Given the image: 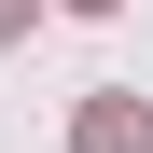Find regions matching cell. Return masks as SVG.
<instances>
[{
  "instance_id": "cell-1",
  "label": "cell",
  "mask_w": 153,
  "mask_h": 153,
  "mask_svg": "<svg viewBox=\"0 0 153 153\" xmlns=\"http://www.w3.org/2000/svg\"><path fill=\"white\" fill-rule=\"evenodd\" d=\"M84 153H153V111L139 97H84Z\"/></svg>"
},
{
  "instance_id": "cell-2",
  "label": "cell",
  "mask_w": 153,
  "mask_h": 153,
  "mask_svg": "<svg viewBox=\"0 0 153 153\" xmlns=\"http://www.w3.org/2000/svg\"><path fill=\"white\" fill-rule=\"evenodd\" d=\"M14 28H28V0H0V42H14Z\"/></svg>"
},
{
  "instance_id": "cell-3",
  "label": "cell",
  "mask_w": 153,
  "mask_h": 153,
  "mask_svg": "<svg viewBox=\"0 0 153 153\" xmlns=\"http://www.w3.org/2000/svg\"><path fill=\"white\" fill-rule=\"evenodd\" d=\"M70 14H111V0H70Z\"/></svg>"
}]
</instances>
